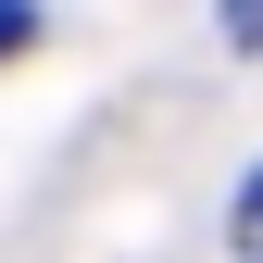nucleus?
Segmentation results:
<instances>
[{"label": "nucleus", "instance_id": "nucleus-2", "mask_svg": "<svg viewBox=\"0 0 263 263\" xmlns=\"http://www.w3.org/2000/svg\"><path fill=\"white\" fill-rule=\"evenodd\" d=\"M213 25H226V50H263V0H213Z\"/></svg>", "mask_w": 263, "mask_h": 263}, {"label": "nucleus", "instance_id": "nucleus-1", "mask_svg": "<svg viewBox=\"0 0 263 263\" xmlns=\"http://www.w3.org/2000/svg\"><path fill=\"white\" fill-rule=\"evenodd\" d=\"M226 251H238V263H263V163L238 176V201H226Z\"/></svg>", "mask_w": 263, "mask_h": 263}, {"label": "nucleus", "instance_id": "nucleus-3", "mask_svg": "<svg viewBox=\"0 0 263 263\" xmlns=\"http://www.w3.org/2000/svg\"><path fill=\"white\" fill-rule=\"evenodd\" d=\"M25 38H38V0H0V63H13Z\"/></svg>", "mask_w": 263, "mask_h": 263}]
</instances>
